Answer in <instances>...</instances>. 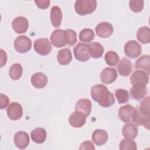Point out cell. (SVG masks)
Segmentation results:
<instances>
[{
    "label": "cell",
    "instance_id": "cell-15",
    "mask_svg": "<svg viewBox=\"0 0 150 150\" xmlns=\"http://www.w3.org/2000/svg\"><path fill=\"white\" fill-rule=\"evenodd\" d=\"M118 77L117 70L114 68L106 67L100 74V80L104 84H110L115 81Z\"/></svg>",
    "mask_w": 150,
    "mask_h": 150
},
{
    "label": "cell",
    "instance_id": "cell-40",
    "mask_svg": "<svg viewBox=\"0 0 150 150\" xmlns=\"http://www.w3.org/2000/svg\"><path fill=\"white\" fill-rule=\"evenodd\" d=\"M79 149H95V146L92 142L90 141H86L82 142L79 147Z\"/></svg>",
    "mask_w": 150,
    "mask_h": 150
},
{
    "label": "cell",
    "instance_id": "cell-1",
    "mask_svg": "<svg viewBox=\"0 0 150 150\" xmlns=\"http://www.w3.org/2000/svg\"><path fill=\"white\" fill-rule=\"evenodd\" d=\"M97 8L96 0H77L74 4V9L79 15H86L93 13Z\"/></svg>",
    "mask_w": 150,
    "mask_h": 150
},
{
    "label": "cell",
    "instance_id": "cell-19",
    "mask_svg": "<svg viewBox=\"0 0 150 150\" xmlns=\"http://www.w3.org/2000/svg\"><path fill=\"white\" fill-rule=\"evenodd\" d=\"M63 13L61 9L58 6H54L50 12V19L52 25L54 28H59L62 23Z\"/></svg>",
    "mask_w": 150,
    "mask_h": 150
},
{
    "label": "cell",
    "instance_id": "cell-31",
    "mask_svg": "<svg viewBox=\"0 0 150 150\" xmlns=\"http://www.w3.org/2000/svg\"><path fill=\"white\" fill-rule=\"evenodd\" d=\"M104 60L108 66H115L120 61V57L115 52L110 50L105 53Z\"/></svg>",
    "mask_w": 150,
    "mask_h": 150
},
{
    "label": "cell",
    "instance_id": "cell-6",
    "mask_svg": "<svg viewBox=\"0 0 150 150\" xmlns=\"http://www.w3.org/2000/svg\"><path fill=\"white\" fill-rule=\"evenodd\" d=\"M50 42L56 47L60 48L67 45L66 36L64 30L62 29L54 30L50 35Z\"/></svg>",
    "mask_w": 150,
    "mask_h": 150
},
{
    "label": "cell",
    "instance_id": "cell-26",
    "mask_svg": "<svg viewBox=\"0 0 150 150\" xmlns=\"http://www.w3.org/2000/svg\"><path fill=\"white\" fill-rule=\"evenodd\" d=\"M98 104L104 108H108L115 103V98L113 94L108 90L103 94L97 101Z\"/></svg>",
    "mask_w": 150,
    "mask_h": 150
},
{
    "label": "cell",
    "instance_id": "cell-18",
    "mask_svg": "<svg viewBox=\"0 0 150 150\" xmlns=\"http://www.w3.org/2000/svg\"><path fill=\"white\" fill-rule=\"evenodd\" d=\"M117 70L121 76H128L132 71L131 62L126 57H123L117 66Z\"/></svg>",
    "mask_w": 150,
    "mask_h": 150
},
{
    "label": "cell",
    "instance_id": "cell-21",
    "mask_svg": "<svg viewBox=\"0 0 150 150\" xmlns=\"http://www.w3.org/2000/svg\"><path fill=\"white\" fill-rule=\"evenodd\" d=\"M91 138L94 143L97 146H101L105 144L108 141V133L103 129H96L92 134Z\"/></svg>",
    "mask_w": 150,
    "mask_h": 150
},
{
    "label": "cell",
    "instance_id": "cell-4",
    "mask_svg": "<svg viewBox=\"0 0 150 150\" xmlns=\"http://www.w3.org/2000/svg\"><path fill=\"white\" fill-rule=\"evenodd\" d=\"M75 58L81 62L88 61L90 58V53L88 44L79 43L73 48Z\"/></svg>",
    "mask_w": 150,
    "mask_h": 150
},
{
    "label": "cell",
    "instance_id": "cell-22",
    "mask_svg": "<svg viewBox=\"0 0 150 150\" xmlns=\"http://www.w3.org/2000/svg\"><path fill=\"white\" fill-rule=\"evenodd\" d=\"M58 63L63 66L69 64L72 60L71 50L68 48L62 49L58 51L57 55Z\"/></svg>",
    "mask_w": 150,
    "mask_h": 150
},
{
    "label": "cell",
    "instance_id": "cell-28",
    "mask_svg": "<svg viewBox=\"0 0 150 150\" xmlns=\"http://www.w3.org/2000/svg\"><path fill=\"white\" fill-rule=\"evenodd\" d=\"M137 39L143 44L150 42V30L148 26H143L138 29L137 32Z\"/></svg>",
    "mask_w": 150,
    "mask_h": 150
},
{
    "label": "cell",
    "instance_id": "cell-30",
    "mask_svg": "<svg viewBox=\"0 0 150 150\" xmlns=\"http://www.w3.org/2000/svg\"><path fill=\"white\" fill-rule=\"evenodd\" d=\"M23 69L21 64H13L9 70V75L10 78L13 80H19L22 76Z\"/></svg>",
    "mask_w": 150,
    "mask_h": 150
},
{
    "label": "cell",
    "instance_id": "cell-7",
    "mask_svg": "<svg viewBox=\"0 0 150 150\" xmlns=\"http://www.w3.org/2000/svg\"><path fill=\"white\" fill-rule=\"evenodd\" d=\"M6 113L11 120H18L21 118L23 115L22 107L17 102H12L6 109Z\"/></svg>",
    "mask_w": 150,
    "mask_h": 150
},
{
    "label": "cell",
    "instance_id": "cell-39",
    "mask_svg": "<svg viewBox=\"0 0 150 150\" xmlns=\"http://www.w3.org/2000/svg\"><path fill=\"white\" fill-rule=\"evenodd\" d=\"M0 108L1 109H4L5 108L9 103V100L7 96L1 93L0 94Z\"/></svg>",
    "mask_w": 150,
    "mask_h": 150
},
{
    "label": "cell",
    "instance_id": "cell-33",
    "mask_svg": "<svg viewBox=\"0 0 150 150\" xmlns=\"http://www.w3.org/2000/svg\"><path fill=\"white\" fill-rule=\"evenodd\" d=\"M120 150H136L137 149L136 142L132 139L124 138L120 142Z\"/></svg>",
    "mask_w": 150,
    "mask_h": 150
},
{
    "label": "cell",
    "instance_id": "cell-9",
    "mask_svg": "<svg viewBox=\"0 0 150 150\" xmlns=\"http://www.w3.org/2000/svg\"><path fill=\"white\" fill-rule=\"evenodd\" d=\"M131 97L135 100H141L146 95L148 89L146 85L142 84H135L132 85L129 90Z\"/></svg>",
    "mask_w": 150,
    "mask_h": 150
},
{
    "label": "cell",
    "instance_id": "cell-5",
    "mask_svg": "<svg viewBox=\"0 0 150 150\" xmlns=\"http://www.w3.org/2000/svg\"><path fill=\"white\" fill-rule=\"evenodd\" d=\"M34 49L35 52L40 55L46 56L52 50V45L47 38H40L34 42Z\"/></svg>",
    "mask_w": 150,
    "mask_h": 150
},
{
    "label": "cell",
    "instance_id": "cell-23",
    "mask_svg": "<svg viewBox=\"0 0 150 150\" xmlns=\"http://www.w3.org/2000/svg\"><path fill=\"white\" fill-rule=\"evenodd\" d=\"M90 57L94 59L101 58L104 53V47L98 42H91L88 44Z\"/></svg>",
    "mask_w": 150,
    "mask_h": 150
},
{
    "label": "cell",
    "instance_id": "cell-14",
    "mask_svg": "<svg viewBox=\"0 0 150 150\" xmlns=\"http://www.w3.org/2000/svg\"><path fill=\"white\" fill-rule=\"evenodd\" d=\"M13 142L17 148L19 149L26 148L30 142L28 134L22 131L17 132L14 135Z\"/></svg>",
    "mask_w": 150,
    "mask_h": 150
},
{
    "label": "cell",
    "instance_id": "cell-38",
    "mask_svg": "<svg viewBox=\"0 0 150 150\" xmlns=\"http://www.w3.org/2000/svg\"><path fill=\"white\" fill-rule=\"evenodd\" d=\"M35 3L39 8L45 9L49 6L50 1L49 0H36L35 1Z\"/></svg>",
    "mask_w": 150,
    "mask_h": 150
},
{
    "label": "cell",
    "instance_id": "cell-34",
    "mask_svg": "<svg viewBox=\"0 0 150 150\" xmlns=\"http://www.w3.org/2000/svg\"><path fill=\"white\" fill-rule=\"evenodd\" d=\"M115 96L119 104L126 103L129 100L128 91L125 89L118 88L115 90Z\"/></svg>",
    "mask_w": 150,
    "mask_h": 150
},
{
    "label": "cell",
    "instance_id": "cell-32",
    "mask_svg": "<svg viewBox=\"0 0 150 150\" xmlns=\"http://www.w3.org/2000/svg\"><path fill=\"white\" fill-rule=\"evenodd\" d=\"M93 30L89 28L82 29L79 33V39L82 42H90L94 39Z\"/></svg>",
    "mask_w": 150,
    "mask_h": 150
},
{
    "label": "cell",
    "instance_id": "cell-27",
    "mask_svg": "<svg viewBox=\"0 0 150 150\" xmlns=\"http://www.w3.org/2000/svg\"><path fill=\"white\" fill-rule=\"evenodd\" d=\"M149 62L150 57L149 55H142L135 62V68L142 70L149 74Z\"/></svg>",
    "mask_w": 150,
    "mask_h": 150
},
{
    "label": "cell",
    "instance_id": "cell-17",
    "mask_svg": "<svg viewBox=\"0 0 150 150\" xmlns=\"http://www.w3.org/2000/svg\"><path fill=\"white\" fill-rule=\"evenodd\" d=\"M30 82L33 87L36 88H44L48 82L47 76L42 72L33 74L30 78Z\"/></svg>",
    "mask_w": 150,
    "mask_h": 150
},
{
    "label": "cell",
    "instance_id": "cell-20",
    "mask_svg": "<svg viewBox=\"0 0 150 150\" xmlns=\"http://www.w3.org/2000/svg\"><path fill=\"white\" fill-rule=\"evenodd\" d=\"M91 102L89 99L81 98L79 100L76 104L75 110L83 112L86 117L90 115L91 111Z\"/></svg>",
    "mask_w": 150,
    "mask_h": 150
},
{
    "label": "cell",
    "instance_id": "cell-37",
    "mask_svg": "<svg viewBox=\"0 0 150 150\" xmlns=\"http://www.w3.org/2000/svg\"><path fill=\"white\" fill-rule=\"evenodd\" d=\"M139 110L144 114L150 116V108H149V97H145L141 103L140 105L138 106Z\"/></svg>",
    "mask_w": 150,
    "mask_h": 150
},
{
    "label": "cell",
    "instance_id": "cell-29",
    "mask_svg": "<svg viewBox=\"0 0 150 150\" xmlns=\"http://www.w3.org/2000/svg\"><path fill=\"white\" fill-rule=\"evenodd\" d=\"M107 91H108L107 87L103 84H98L93 86L91 87L90 91L93 100L97 102V101L103 95V94Z\"/></svg>",
    "mask_w": 150,
    "mask_h": 150
},
{
    "label": "cell",
    "instance_id": "cell-12",
    "mask_svg": "<svg viewBox=\"0 0 150 150\" xmlns=\"http://www.w3.org/2000/svg\"><path fill=\"white\" fill-rule=\"evenodd\" d=\"M86 117L83 112L76 111L70 115L69 123L73 128H80L85 124Z\"/></svg>",
    "mask_w": 150,
    "mask_h": 150
},
{
    "label": "cell",
    "instance_id": "cell-13",
    "mask_svg": "<svg viewBox=\"0 0 150 150\" xmlns=\"http://www.w3.org/2000/svg\"><path fill=\"white\" fill-rule=\"evenodd\" d=\"M132 121L137 125H142L147 129H149L150 116L141 112L138 106L135 108Z\"/></svg>",
    "mask_w": 150,
    "mask_h": 150
},
{
    "label": "cell",
    "instance_id": "cell-2",
    "mask_svg": "<svg viewBox=\"0 0 150 150\" xmlns=\"http://www.w3.org/2000/svg\"><path fill=\"white\" fill-rule=\"evenodd\" d=\"M142 52L141 45L135 40H131L126 42L124 45L125 54L131 58L135 59L139 56Z\"/></svg>",
    "mask_w": 150,
    "mask_h": 150
},
{
    "label": "cell",
    "instance_id": "cell-3",
    "mask_svg": "<svg viewBox=\"0 0 150 150\" xmlns=\"http://www.w3.org/2000/svg\"><path fill=\"white\" fill-rule=\"evenodd\" d=\"M15 49L19 53H25L32 47V41L29 38L25 35L18 36L13 42Z\"/></svg>",
    "mask_w": 150,
    "mask_h": 150
},
{
    "label": "cell",
    "instance_id": "cell-24",
    "mask_svg": "<svg viewBox=\"0 0 150 150\" xmlns=\"http://www.w3.org/2000/svg\"><path fill=\"white\" fill-rule=\"evenodd\" d=\"M47 133L43 128H36L30 132V137L33 142L37 144L43 143L46 139Z\"/></svg>",
    "mask_w": 150,
    "mask_h": 150
},
{
    "label": "cell",
    "instance_id": "cell-25",
    "mask_svg": "<svg viewBox=\"0 0 150 150\" xmlns=\"http://www.w3.org/2000/svg\"><path fill=\"white\" fill-rule=\"evenodd\" d=\"M122 135L125 138L135 139L137 137L138 129L137 127L131 123L125 124L122 128Z\"/></svg>",
    "mask_w": 150,
    "mask_h": 150
},
{
    "label": "cell",
    "instance_id": "cell-8",
    "mask_svg": "<svg viewBox=\"0 0 150 150\" xmlns=\"http://www.w3.org/2000/svg\"><path fill=\"white\" fill-rule=\"evenodd\" d=\"M135 108L130 104H127L121 107L118 110V117L120 119L125 123L132 121Z\"/></svg>",
    "mask_w": 150,
    "mask_h": 150
},
{
    "label": "cell",
    "instance_id": "cell-16",
    "mask_svg": "<svg viewBox=\"0 0 150 150\" xmlns=\"http://www.w3.org/2000/svg\"><path fill=\"white\" fill-rule=\"evenodd\" d=\"M129 80L132 85L135 84L146 85L149 81V74L143 70H135L131 76Z\"/></svg>",
    "mask_w": 150,
    "mask_h": 150
},
{
    "label": "cell",
    "instance_id": "cell-36",
    "mask_svg": "<svg viewBox=\"0 0 150 150\" xmlns=\"http://www.w3.org/2000/svg\"><path fill=\"white\" fill-rule=\"evenodd\" d=\"M64 32L66 36L67 44L70 46L74 45L77 40L76 32L72 29H66Z\"/></svg>",
    "mask_w": 150,
    "mask_h": 150
},
{
    "label": "cell",
    "instance_id": "cell-41",
    "mask_svg": "<svg viewBox=\"0 0 150 150\" xmlns=\"http://www.w3.org/2000/svg\"><path fill=\"white\" fill-rule=\"evenodd\" d=\"M1 52V67L4 66L7 61V54L3 49H0Z\"/></svg>",
    "mask_w": 150,
    "mask_h": 150
},
{
    "label": "cell",
    "instance_id": "cell-35",
    "mask_svg": "<svg viewBox=\"0 0 150 150\" xmlns=\"http://www.w3.org/2000/svg\"><path fill=\"white\" fill-rule=\"evenodd\" d=\"M144 5V1L142 0H131L129 2L130 9L135 12L138 13L142 11Z\"/></svg>",
    "mask_w": 150,
    "mask_h": 150
},
{
    "label": "cell",
    "instance_id": "cell-10",
    "mask_svg": "<svg viewBox=\"0 0 150 150\" xmlns=\"http://www.w3.org/2000/svg\"><path fill=\"white\" fill-rule=\"evenodd\" d=\"M12 27L16 33H24L28 29L29 22L26 18L22 16H17L13 20Z\"/></svg>",
    "mask_w": 150,
    "mask_h": 150
},
{
    "label": "cell",
    "instance_id": "cell-11",
    "mask_svg": "<svg viewBox=\"0 0 150 150\" xmlns=\"http://www.w3.org/2000/svg\"><path fill=\"white\" fill-rule=\"evenodd\" d=\"M95 30L98 36L101 38H107L112 35L114 28L110 23L103 22L97 25Z\"/></svg>",
    "mask_w": 150,
    "mask_h": 150
}]
</instances>
